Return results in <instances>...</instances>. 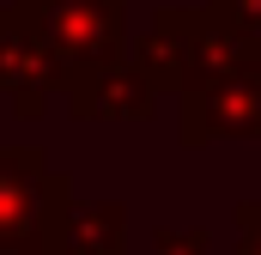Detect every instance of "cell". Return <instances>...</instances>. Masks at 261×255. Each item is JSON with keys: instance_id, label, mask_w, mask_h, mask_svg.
Masks as SVG:
<instances>
[{"instance_id": "cell-1", "label": "cell", "mask_w": 261, "mask_h": 255, "mask_svg": "<svg viewBox=\"0 0 261 255\" xmlns=\"http://www.w3.org/2000/svg\"><path fill=\"white\" fill-rule=\"evenodd\" d=\"M12 18L61 73V91L85 73L128 61V0H12Z\"/></svg>"}, {"instance_id": "cell-2", "label": "cell", "mask_w": 261, "mask_h": 255, "mask_svg": "<svg viewBox=\"0 0 261 255\" xmlns=\"http://www.w3.org/2000/svg\"><path fill=\"white\" fill-rule=\"evenodd\" d=\"M73 207V176L37 146H0V255H43L49 231Z\"/></svg>"}, {"instance_id": "cell-3", "label": "cell", "mask_w": 261, "mask_h": 255, "mask_svg": "<svg viewBox=\"0 0 261 255\" xmlns=\"http://www.w3.org/2000/svg\"><path fill=\"white\" fill-rule=\"evenodd\" d=\"M176 134L182 146H206V140H261V67L182 91L176 104Z\"/></svg>"}, {"instance_id": "cell-4", "label": "cell", "mask_w": 261, "mask_h": 255, "mask_svg": "<svg viewBox=\"0 0 261 255\" xmlns=\"http://www.w3.org/2000/svg\"><path fill=\"white\" fill-rule=\"evenodd\" d=\"M195 31H200V12H152V24L128 43V61L134 73L152 85V91H189V61H195Z\"/></svg>"}, {"instance_id": "cell-5", "label": "cell", "mask_w": 261, "mask_h": 255, "mask_svg": "<svg viewBox=\"0 0 261 255\" xmlns=\"http://www.w3.org/2000/svg\"><path fill=\"white\" fill-rule=\"evenodd\" d=\"M55 91H61V73L37 49V37L12 18V6H0V97H12V110L24 122H37Z\"/></svg>"}, {"instance_id": "cell-6", "label": "cell", "mask_w": 261, "mask_h": 255, "mask_svg": "<svg viewBox=\"0 0 261 255\" xmlns=\"http://www.w3.org/2000/svg\"><path fill=\"white\" fill-rule=\"evenodd\" d=\"M67 110L79 122H152L158 91L134 73V61H116L103 73H85L67 85Z\"/></svg>"}, {"instance_id": "cell-7", "label": "cell", "mask_w": 261, "mask_h": 255, "mask_svg": "<svg viewBox=\"0 0 261 255\" xmlns=\"http://www.w3.org/2000/svg\"><path fill=\"white\" fill-rule=\"evenodd\" d=\"M128 249V207L122 200H73L43 255H122Z\"/></svg>"}, {"instance_id": "cell-8", "label": "cell", "mask_w": 261, "mask_h": 255, "mask_svg": "<svg viewBox=\"0 0 261 255\" xmlns=\"http://www.w3.org/2000/svg\"><path fill=\"white\" fill-rule=\"evenodd\" d=\"M261 67V43L231 31L225 18L200 12V31H195V61H189V91L200 85H219V79H237V73H255Z\"/></svg>"}, {"instance_id": "cell-9", "label": "cell", "mask_w": 261, "mask_h": 255, "mask_svg": "<svg viewBox=\"0 0 261 255\" xmlns=\"http://www.w3.org/2000/svg\"><path fill=\"white\" fill-rule=\"evenodd\" d=\"M200 12L225 18L231 31H243V37H255V43H261V0H206Z\"/></svg>"}, {"instance_id": "cell-10", "label": "cell", "mask_w": 261, "mask_h": 255, "mask_svg": "<svg viewBox=\"0 0 261 255\" xmlns=\"http://www.w3.org/2000/svg\"><path fill=\"white\" fill-rule=\"evenodd\" d=\"M152 255H213V237H206L200 225H182V231H164V225H158Z\"/></svg>"}, {"instance_id": "cell-11", "label": "cell", "mask_w": 261, "mask_h": 255, "mask_svg": "<svg viewBox=\"0 0 261 255\" xmlns=\"http://www.w3.org/2000/svg\"><path fill=\"white\" fill-rule=\"evenodd\" d=\"M237 255H261V200L237 207Z\"/></svg>"}]
</instances>
